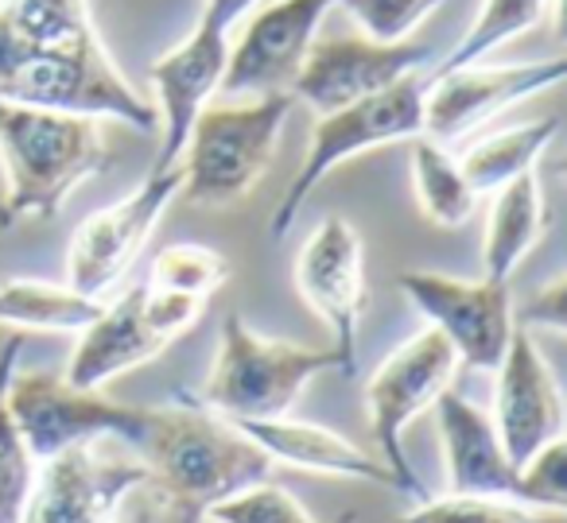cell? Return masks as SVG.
<instances>
[{
    "label": "cell",
    "mask_w": 567,
    "mask_h": 523,
    "mask_svg": "<svg viewBox=\"0 0 567 523\" xmlns=\"http://www.w3.org/2000/svg\"><path fill=\"white\" fill-rule=\"evenodd\" d=\"M0 102L156 133V109L113 63L90 0H0Z\"/></svg>",
    "instance_id": "1"
},
{
    "label": "cell",
    "mask_w": 567,
    "mask_h": 523,
    "mask_svg": "<svg viewBox=\"0 0 567 523\" xmlns=\"http://www.w3.org/2000/svg\"><path fill=\"white\" fill-rule=\"evenodd\" d=\"M133 450L148 466V489L159 492L179 523H206L210 508L272 473V458L190 391H175L172 404L148 407V427Z\"/></svg>",
    "instance_id": "2"
},
{
    "label": "cell",
    "mask_w": 567,
    "mask_h": 523,
    "mask_svg": "<svg viewBox=\"0 0 567 523\" xmlns=\"http://www.w3.org/2000/svg\"><path fill=\"white\" fill-rule=\"evenodd\" d=\"M102 171L110 148L97 121L0 102V229L59 218L66 198Z\"/></svg>",
    "instance_id": "3"
},
{
    "label": "cell",
    "mask_w": 567,
    "mask_h": 523,
    "mask_svg": "<svg viewBox=\"0 0 567 523\" xmlns=\"http://www.w3.org/2000/svg\"><path fill=\"white\" fill-rule=\"evenodd\" d=\"M342 373L339 353L311 349L300 342H280L241 318V311H229L221 318L218 353L210 360L203 388L190 391L203 407L229 422H257L292 415L296 399L303 396L316 376Z\"/></svg>",
    "instance_id": "4"
},
{
    "label": "cell",
    "mask_w": 567,
    "mask_h": 523,
    "mask_svg": "<svg viewBox=\"0 0 567 523\" xmlns=\"http://www.w3.org/2000/svg\"><path fill=\"white\" fill-rule=\"evenodd\" d=\"M296 105L300 102L292 94L206 105L175 164L183 175L179 198H187L198 210H226L241 202L272 167L284 125Z\"/></svg>",
    "instance_id": "5"
},
{
    "label": "cell",
    "mask_w": 567,
    "mask_h": 523,
    "mask_svg": "<svg viewBox=\"0 0 567 523\" xmlns=\"http://www.w3.org/2000/svg\"><path fill=\"white\" fill-rule=\"evenodd\" d=\"M424 90L427 74L420 71L373 97L350 102L334 113H319L300 167H296L292 182H288V190H284L272 210L268 233L280 241L296 226V218L308 206V198L319 190V182L331 171H339L342 164H350V159L365 156L373 148H389V144L424 136Z\"/></svg>",
    "instance_id": "6"
},
{
    "label": "cell",
    "mask_w": 567,
    "mask_h": 523,
    "mask_svg": "<svg viewBox=\"0 0 567 523\" xmlns=\"http://www.w3.org/2000/svg\"><path fill=\"white\" fill-rule=\"evenodd\" d=\"M455 373H458L455 349L443 342V334H435L427 326L420 334H412L409 342L396 345L373 368L370 380H365V415H370V430L381 450V461L396 477L401 492H409L416 500L432 496V492L424 489L409 453H404V430L451 388Z\"/></svg>",
    "instance_id": "7"
},
{
    "label": "cell",
    "mask_w": 567,
    "mask_h": 523,
    "mask_svg": "<svg viewBox=\"0 0 567 523\" xmlns=\"http://www.w3.org/2000/svg\"><path fill=\"white\" fill-rule=\"evenodd\" d=\"M9 411L35 466L90 442L136 446L148 427V407H128L102 391L74 388L63 373H20L9 384Z\"/></svg>",
    "instance_id": "8"
},
{
    "label": "cell",
    "mask_w": 567,
    "mask_h": 523,
    "mask_svg": "<svg viewBox=\"0 0 567 523\" xmlns=\"http://www.w3.org/2000/svg\"><path fill=\"white\" fill-rule=\"evenodd\" d=\"M396 287L424 314L427 326L443 334V342L455 349L458 365L478 368V373H494L502 365L505 349L517 334L509 283L486 280V275L463 280V275L412 268V272L396 275Z\"/></svg>",
    "instance_id": "9"
},
{
    "label": "cell",
    "mask_w": 567,
    "mask_h": 523,
    "mask_svg": "<svg viewBox=\"0 0 567 523\" xmlns=\"http://www.w3.org/2000/svg\"><path fill=\"white\" fill-rule=\"evenodd\" d=\"M183 175L148 171V179L133 195L117 198L105 210H94L66 244V283L90 299H105L141 260L144 244L152 241L156 226L164 221L167 206L179 198Z\"/></svg>",
    "instance_id": "10"
},
{
    "label": "cell",
    "mask_w": 567,
    "mask_h": 523,
    "mask_svg": "<svg viewBox=\"0 0 567 523\" xmlns=\"http://www.w3.org/2000/svg\"><path fill=\"white\" fill-rule=\"evenodd\" d=\"M292 280L308 311L323 318L327 330H331V349L339 353L342 376H354L358 330H362V314L365 303H370L362 233L342 213H327L296 252Z\"/></svg>",
    "instance_id": "11"
},
{
    "label": "cell",
    "mask_w": 567,
    "mask_h": 523,
    "mask_svg": "<svg viewBox=\"0 0 567 523\" xmlns=\"http://www.w3.org/2000/svg\"><path fill=\"white\" fill-rule=\"evenodd\" d=\"M427 74V71H424ZM567 74L564 59L540 63H474L458 71L427 74L424 90V136L455 148L466 136L486 128L505 109L559 86Z\"/></svg>",
    "instance_id": "12"
},
{
    "label": "cell",
    "mask_w": 567,
    "mask_h": 523,
    "mask_svg": "<svg viewBox=\"0 0 567 523\" xmlns=\"http://www.w3.org/2000/svg\"><path fill=\"white\" fill-rule=\"evenodd\" d=\"M334 0H265L252 9V20L237 43H229L221 94L226 97H265L292 94V82L319 40Z\"/></svg>",
    "instance_id": "13"
},
{
    "label": "cell",
    "mask_w": 567,
    "mask_h": 523,
    "mask_svg": "<svg viewBox=\"0 0 567 523\" xmlns=\"http://www.w3.org/2000/svg\"><path fill=\"white\" fill-rule=\"evenodd\" d=\"M102 446H74L43 461L24 523H110L128 496L148 492V466L141 458H113Z\"/></svg>",
    "instance_id": "14"
},
{
    "label": "cell",
    "mask_w": 567,
    "mask_h": 523,
    "mask_svg": "<svg viewBox=\"0 0 567 523\" xmlns=\"http://www.w3.org/2000/svg\"><path fill=\"white\" fill-rule=\"evenodd\" d=\"M432 59V43L404 40L378 43L365 35H342V40H316L292 82V97L308 109L334 113L350 102H362L381 90L396 86L409 74H420Z\"/></svg>",
    "instance_id": "15"
},
{
    "label": "cell",
    "mask_w": 567,
    "mask_h": 523,
    "mask_svg": "<svg viewBox=\"0 0 567 523\" xmlns=\"http://www.w3.org/2000/svg\"><path fill=\"white\" fill-rule=\"evenodd\" d=\"M226 59H229V32L198 20L187 32V40L175 43L172 51H164L148 66V82H152L148 102L156 109V133H159L152 171H172L179 164L198 113L214 102V94H221Z\"/></svg>",
    "instance_id": "16"
},
{
    "label": "cell",
    "mask_w": 567,
    "mask_h": 523,
    "mask_svg": "<svg viewBox=\"0 0 567 523\" xmlns=\"http://www.w3.org/2000/svg\"><path fill=\"white\" fill-rule=\"evenodd\" d=\"M494 427L513 466H525L548 442L564 438V396L556 373L528 330H517L494 368Z\"/></svg>",
    "instance_id": "17"
},
{
    "label": "cell",
    "mask_w": 567,
    "mask_h": 523,
    "mask_svg": "<svg viewBox=\"0 0 567 523\" xmlns=\"http://www.w3.org/2000/svg\"><path fill=\"white\" fill-rule=\"evenodd\" d=\"M432 407H435V422H440L447 492L520 500L517 466L505 453L489 411H482L478 404H471V399L451 388Z\"/></svg>",
    "instance_id": "18"
},
{
    "label": "cell",
    "mask_w": 567,
    "mask_h": 523,
    "mask_svg": "<svg viewBox=\"0 0 567 523\" xmlns=\"http://www.w3.org/2000/svg\"><path fill=\"white\" fill-rule=\"evenodd\" d=\"M164 349L167 342L156 334V326L144 314V283H136L133 291L105 303L102 314L82 330L63 376L74 388L102 391L117 376L156 360Z\"/></svg>",
    "instance_id": "19"
},
{
    "label": "cell",
    "mask_w": 567,
    "mask_h": 523,
    "mask_svg": "<svg viewBox=\"0 0 567 523\" xmlns=\"http://www.w3.org/2000/svg\"><path fill=\"white\" fill-rule=\"evenodd\" d=\"M237 427L272 458V466H292V469H303V473L342 477V481L385 484V489L401 492V484H396V477L385 469V461L365 453L362 446H354L350 438H342L339 430H331V427L292 419V415L237 422Z\"/></svg>",
    "instance_id": "20"
},
{
    "label": "cell",
    "mask_w": 567,
    "mask_h": 523,
    "mask_svg": "<svg viewBox=\"0 0 567 523\" xmlns=\"http://www.w3.org/2000/svg\"><path fill=\"white\" fill-rule=\"evenodd\" d=\"M544 233H548V202H544L536 171H528L494 190L486 233H482V275L509 283V275L525 264V257L544 241Z\"/></svg>",
    "instance_id": "21"
},
{
    "label": "cell",
    "mask_w": 567,
    "mask_h": 523,
    "mask_svg": "<svg viewBox=\"0 0 567 523\" xmlns=\"http://www.w3.org/2000/svg\"><path fill=\"white\" fill-rule=\"evenodd\" d=\"M102 306L105 299L82 295L71 283H0V330H12V334H82L102 314Z\"/></svg>",
    "instance_id": "22"
},
{
    "label": "cell",
    "mask_w": 567,
    "mask_h": 523,
    "mask_svg": "<svg viewBox=\"0 0 567 523\" xmlns=\"http://www.w3.org/2000/svg\"><path fill=\"white\" fill-rule=\"evenodd\" d=\"M556 136H559V121L540 117V121H528V125L478 136V140H471L455 156L466 182H471V190L482 198L502 190L505 182L520 179V175L536 171V164L544 159V151L551 148Z\"/></svg>",
    "instance_id": "23"
},
{
    "label": "cell",
    "mask_w": 567,
    "mask_h": 523,
    "mask_svg": "<svg viewBox=\"0 0 567 523\" xmlns=\"http://www.w3.org/2000/svg\"><path fill=\"white\" fill-rule=\"evenodd\" d=\"M412 144V195L416 206L432 226L440 229H463L474 218L478 195L466 182L463 167H458L455 148L416 136Z\"/></svg>",
    "instance_id": "24"
},
{
    "label": "cell",
    "mask_w": 567,
    "mask_h": 523,
    "mask_svg": "<svg viewBox=\"0 0 567 523\" xmlns=\"http://www.w3.org/2000/svg\"><path fill=\"white\" fill-rule=\"evenodd\" d=\"M20 353H24L20 334L0 345V523H24L28 500H32L35 477H40V466L9 411V384L17 376Z\"/></svg>",
    "instance_id": "25"
},
{
    "label": "cell",
    "mask_w": 567,
    "mask_h": 523,
    "mask_svg": "<svg viewBox=\"0 0 567 523\" xmlns=\"http://www.w3.org/2000/svg\"><path fill=\"white\" fill-rule=\"evenodd\" d=\"M551 4H556V0H482L478 17L471 20L463 40H458L455 48H451V55L427 74H443V71H458V66L482 63V59L494 55L505 43H513L517 35L540 28L544 17L551 12Z\"/></svg>",
    "instance_id": "26"
},
{
    "label": "cell",
    "mask_w": 567,
    "mask_h": 523,
    "mask_svg": "<svg viewBox=\"0 0 567 523\" xmlns=\"http://www.w3.org/2000/svg\"><path fill=\"white\" fill-rule=\"evenodd\" d=\"M229 280V260L210 244H167L164 252H156L148 268V287L152 291H172V295H190L210 303L214 291H221Z\"/></svg>",
    "instance_id": "27"
},
{
    "label": "cell",
    "mask_w": 567,
    "mask_h": 523,
    "mask_svg": "<svg viewBox=\"0 0 567 523\" xmlns=\"http://www.w3.org/2000/svg\"><path fill=\"white\" fill-rule=\"evenodd\" d=\"M396 523H567V520L564 512H540V508H528L520 500L443 492V496H424Z\"/></svg>",
    "instance_id": "28"
},
{
    "label": "cell",
    "mask_w": 567,
    "mask_h": 523,
    "mask_svg": "<svg viewBox=\"0 0 567 523\" xmlns=\"http://www.w3.org/2000/svg\"><path fill=\"white\" fill-rule=\"evenodd\" d=\"M206 523H316L311 512L292 496L288 489L272 481H257L249 489L234 492L229 500H221L218 508H210ZM339 523H358L354 512L339 515Z\"/></svg>",
    "instance_id": "29"
},
{
    "label": "cell",
    "mask_w": 567,
    "mask_h": 523,
    "mask_svg": "<svg viewBox=\"0 0 567 523\" xmlns=\"http://www.w3.org/2000/svg\"><path fill=\"white\" fill-rule=\"evenodd\" d=\"M334 4L362 28L365 40L404 43L443 0H334Z\"/></svg>",
    "instance_id": "30"
},
{
    "label": "cell",
    "mask_w": 567,
    "mask_h": 523,
    "mask_svg": "<svg viewBox=\"0 0 567 523\" xmlns=\"http://www.w3.org/2000/svg\"><path fill=\"white\" fill-rule=\"evenodd\" d=\"M520 504L540 512H567V442H548L540 453L517 466Z\"/></svg>",
    "instance_id": "31"
},
{
    "label": "cell",
    "mask_w": 567,
    "mask_h": 523,
    "mask_svg": "<svg viewBox=\"0 0 567 523\" xmlns=\"http://www.w3.org/2000/svg\"><path fill=\"white\" fill-rule=\"evenodd\" d=\"M520 322L536 330H548V334H564L567 326V280L564 275H551L544 287H536V295L525 303Z\"/></svg>",
    "instance_id": "32"
},
{
    "label": "cell",
    "mask_w": 567,
    "mask_h": 523,
    "mask_svg": "<svg viewBox=\"0 0 567 523\" xmlns=\"http://www.w3.org/2000/svg\"><path fill=\"white\" fill-rule=\"evenodd\" d=\"M257 4H265V0H203V17L198 20L221 28V32H234Z\"/></svg>",
    "instance_id": "33"
},
{
    "label": "cell",
    "mask_w": 567,
    "mask_h": 523,
    "mask_svg": "<svg viewBox=\"0 0 567 523\" xmlns=\"http://www.w3.org/2000/svg\"><path fill=\"white\" fill-rule=\"evenodd\" d=\"M110 523H152V508H141V512L125 515V520H117V515H113Z\"/></svg>",
    "instance_id": "34"
}]
</instances>
